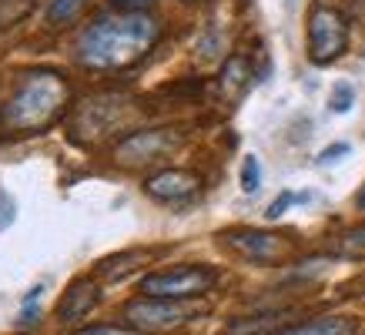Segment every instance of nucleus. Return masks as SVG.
Segmentation results:
<instances>
[{"label":"nucleus","mask_w":365,"mask_h":335,"mask_svg":"<svg viewBox=\"0 0 365 335\" xmlns=\"http://www.w3.org/2000/svg\"><path fill=\"white\" fill-rule=\"evenodd\" d=\"M158 21L148 14H104L84 27L78 41V61L91 71H121L138 64L155 47Z\"/></svg>","instance_id":"nucleus-1"},{"label":"nucleus","mask_w":365,"mask_h":335,"mask_svg":"<svg viewBox=\"0 0 365 335\" xmlns=\"http://www.w3.org/2000/svg\"><path fill=\"white\" fill-rule=\"evenodd\" d=\"M67 98H71V91H67L64 74H57V71H31V74H24L21 84L7 98L4 111H0V124L7 131H21V134L47 131L64 114Z\"/></svg>","instance_id":"nucleus-2"},{"label":"nucleus","mask_w":365,"mask_h":335,"mask_svg":"<svg viewBox=\"0 0 365 335\" xmlns=\"http://www.w3.org/2000/svg\"><path fill=\"white\" fill-rule=\"evenodd\" d=\"M201 312H205V305L191 299H148V295L124 309L131 329H138V332H165V329L191 322Z\"/></svg>","instance_id":"nucleus-3"},{"label":"nucleus","mask_w":365,"mask_h":335,"mask_svg":"<svg viewBox=\"0 0 365 335\" xmlns=\"http://www.w3.org/2000/svg\"><path fill=\"white\" fill-rule=\"evenodd\" d=\"M218 282L215 268L205 265H178L168 272H155L141 282V292L148 299H198Z\"/></svg>","instance_id":"nucleus-4"},{"label":"nucleus","mask_w":365,"mask_h":335,"mask_svg":"<svg viewBox=\"0 0 365 335\" xmlns=\"http://www.w3.org/2000/svg\"><path fill=\"white\" fill-rule=\"evenodd\" d=\"M349 47V24L332 7H315L309 14V57L315 64H332Z\"/></svg>","instance_id":"nucleus-5"},{"label":"nucleus","mask_w":365,"mask_h":335,"mask_svg":"<svg viewBox=\"0 0 365 335\" xmlns=\"http://www.w3.org/2000/svg\"><path fill=\"white\" fill-rule=\"evenodd\" d=\"M222 242L232 248V252H238L242 258H248V262H258V265L278 262V258L288 252V242L282 234L258 232V228H232V232L222 234Z\"/></svg>","instance_id":"nucleus-6"},{"label":"nucleus","mask_w":365,"mask_h":335,"mask_svg":"<svg viewBox=\"0 0 365 335\" xmlns=\"http://www.w3.org/2000/svg\"><path fill=\"white\" fill-rule=\"evenodd\" d=\"M178 145V134L168 128H155V131H134L118 145V161L121 165H148L165 158L171 148Z\"/></svg>","instance_id":"nucleus-7"},{"label":"nucleus","mask_w":365,"mask_h":335,"mask_svg":"<svg viewBox=\"0 0 365 335\" xmlns=\"http://www.w3.org/2000/svg\"><path fill=\"white\" fill-rule=\"evenodd\" d=\"M144 191L158 201H185L198 191V175L181 171V168H168V171H158L144 181Z\"/></svg>","instance_id":"nucleus-8"},{"label":"nucleus","mask_w":365,"mask_h":335,"mask_svg":"<svg viewBox=\"0 0 365 335\" xmlns=\"http://www.w3.org/2000/svg\"><path fill=\"white\" fill-rule=\"evenodd\" d=\"M98 299H101L98 282H91V279L71 282V289L57 302V319H61V322H81V319H88V312L98 305Z\"/></svg>","instance_id":"nucleus-9"},{"label":"nucleus","mask_w":365,"mask_h":335,"mask_svg":"<svg viewBox=\"0 0 365 335\" xmlns=\"http://www.w3.org/2000/svg\"><path fill=\"white\" fill-rule=\"evenodd\" d=\"M275 335H355V319H349V315H322V319H312V322L282 329Z\"/></svg>","instance_id":"nucleus-10"},{"label":"nucleus","mask_w":365,"mask_h":335,"mask_svg":"<svg viewBox=\"0 0 365 335\" xmlns=\"http://www.w3.org/2000/svg\"><path fill=\"white\" fill-rule=\"evenodd\" d=\"M248 78H252V67L245 57H228V64L222 67V91L228 98H238L245 88H248Z\"/></svg>","instance_id":"nucleus-11"},{"label":"nucleus","mask_w":365,"mask_h":335,"mask_svg":"<svg viewBox=\"0 0 365 335\" xmlns=\"http://www.w3.org/2000/svg\"><path fill=\"white\" fill-rule=\"evenodd\" d=\"M84 7H88V0H51L47 4V24L51 27H67L71 21H78Z\"/></svg>","instance_id":"nucleus-12"},{"label":"nucleus","mask_w":365,"mask_h":335,"mask_svg":"<svg viewBox=\"0 0 365 335\" xmlns=\"http://www.w3.org/2000/svg\"><path fill=\"white\" fill-rule=\"evenodd\" d=\"M335 252H339L342 258H365V225H359V228H352V232H345Z\"/></svg>","instance_id":"nucleus-13"},{"label":"nucleus","mask_w":365,"mask_h":335,"mask_svg":"<svg viewBox=\"0 0 365 335\" xmlns=\"http://www.w3.org/2000/svg\"><path fill=\"white\" fill-rule=\"evenodd\" d=\"M242 188L248 191V195H255V191L262 188V165H258L255 155H248L242 165Z\"/></svg>","instance_id":"nucleus-14"},{"label":"nucleus","mask_w":365,"mask_h":335,"mask_svg":"<svg viewBox=\"0 0 365 335\" xmlns=\"http://www.w3.org/2000/svg\"><path fill=\"white\" fill-rule=\"evenodd\" d=\"M352 104H355V88H352V84H345V81H342V84H335L332 98H329V108H332L335 114H345Z\"/></svg>","instance_id":"nucleus-15"},{"label":"nucleus","mask_w":365,"mask_h":335,"mask_svg":"<svg viewBox=\"0 0 365 335\" xmlns=\"http://www.w3.org/2000/svg\"><path fill=\"white\" fill-rule=\"evenodd\" d=\"M138 252H131V255H118V258H108V262H101V275H108V279H121L124 272H131L134 265H128V262H138Z\"/></svg>","instance_id":"nucleus-16"},{"label":"nucleus","mask_w":365,"mask_h":335,"mask_svg":"<svg viewBox=\"0 0 365 335\" xmlns=\"http://www.w3.org/2000/svg\"><path fill=\"white\" fill-rule=\"evenodd\" d=\"M74 335H141V332L131 329V325H88V329H81Z\"/></svg>","instance_id":"nucleus-17"},{"label":"nucleus","mask_w":365,"mask_h":335,"mask_svg":"<svg viewBox=\"0 0 365 335\" xmlns=\"http://www.w3.org/2000/svg\"><path fill=\"white\" fill-rule=\"evenodd\" d=\"M118 11H124V14H141L144 7H151L155 0H111Z\"/></svg>","instance_id":"nucleus-18"},{"label":"nucleus","mask_w":365,"mask_h":335,"mask_svg":"<svg viewBox=\"0 0 365 335\" xmlns=\"http://www.w3.org/2000/svg\"><path fill=\"white\" fill-rule=\"evenodd\" d=\"M292 201H299V195H288V191H285V195H282V198H278V201H272V208H268V218H278V215H285V208H288V205H292Z\"/></svg>","instance_id":"nucleus-19"},{"label":"nucleus","mask_w":365,"mask_h":335,"mask_svg":"<svg viewBox=\"0 0 365 335\" xmlns=\"http://www.w3.org/2000/svg\"><path fill=\"white\" fill-rule=\"evenodd\" d=\"M339 155H349V145H332V148H325L319 155L322 165H329V161H339Z\"/></svg>","instance_id":"nucleus-20"},{"label":"nucleus","mask_w":365,"mask_h":335,"mask_svg":"<svg viewBox=\"0 0 365 335\" xmlns=\"http://www.w3.org/2000/svg\"><path fill=\"white\" fill-rule=\"evenodd\" d=\"M359 208L365 212V188H362V195H359Z\"/></svg>","instance_id":"nucleus-21"}]
</instances>
